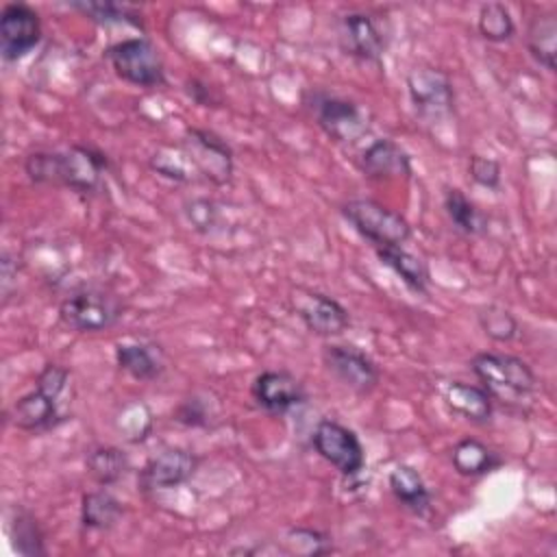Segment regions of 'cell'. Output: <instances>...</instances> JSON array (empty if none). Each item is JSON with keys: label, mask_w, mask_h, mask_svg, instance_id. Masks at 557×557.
I'll return each mask as SVG.
<instances>
[{"label": "cell", "mask_w": 557, "mask_h": 557, "mask_svg": "<svg viewBox=\"0 0 557 557\" xmlns=\"http://www.w3.org/2000/svg\"><path fill=\"white\" fill-rule=\"evenodd\" d=\"M109 168V157L91 146L37 150L30 152L24 161V172L33 183L67 187L78 194H94L100 185L102 172Z\"/></svg>", "instance_id": "cell-1"}, {"label": "cell", "mask_w": 557, "mask_h": 557, "mask_svg": "<svg viewBox=\"0 0 557 557\" xmlns=\"http://www.w3.org/2000/svg\"><path fill=\"white\" fill-rule=\"evenodd\" d=\"M70 381L67 368L59 363H46L35 381V389L20 396L11 407V420L17 429L37 433L50 431L65 420L59 407V398L63 396Z\"/></svg>", "instance_id": "cell-2"}, {"label": "cell", "mask_w": 557, "mask_h": 557, "mask_svg": "<svg viewBox=\"0 0 557 557\" xmlns=\"http://www.w3.org/2000/svg\"><path fill=\"white\" fill-rule=\"evenodd\" d=\"M470 370L492 398L511 405L529 398L537 385L529 363L516 355L476 352L470 359Z\"/></svg>", "instance_id": "cell-3"}, {"label": "cell", "mask_w": 557, "mask_h": 557, "mask_svg": "<svg viewBox=\"0 0 557 557\" xmlns=\"http://www.w3.org/2000/svg\"><path fill=\"white\" fill-rule=\"evenodd\" d=\"M124 313L120 296L111 289L85 285L70 292L59 305V320L76 333H100L113 329Z\"/></svg>", "instance_id": "cell-4"}, {"label": "cell", "mask_w": 557, "mask_h": 557, "mask_svg": "<svg viewBox=\"0 0 557 557\" xmlns=\"http://www.w3.org/2000/svg\"><path fill=\"white\" fill-rule=\"evenodd\" d=\"M339 211L342 218L374 248L403 246L411 237L407 218L372 198H350Z\"/></svg>", "instance_id": "cell-5"}, {"label": "cell", "mask_w": 557, "mask_h": 557, "mask_svg": "<svg viewBox=\"0 0 557 557\" xmlns=\"http://www.w3.org/2000/svg\"><path fill=\"white\" fill-rule=\"evenodd\" d=\"M104 59L117 78L137 87H159L165 83V65L159 48L146 37H128L111 44Z\"/></svg>", "instance_id": "cell-6"}, {"label": "cell", "mask_w": 557, "mask_h": 557, "mask_svg": "<svg viewBox=\"0 0 557 557\" xmlns=\"http://www.w3.org/2000/svg\"><path fill=\"white\" fill-rule=\"evenodd\" d=\"M305 102L311 109L315 124L337 144H355L368 133V115L355 100L324 89H311Z\"/></svg>", "instance_id": "cell-7"}, {"label": "cell", "mask_w": 557, "mask_h": 557, "mask_svg": "<svg viewBox=\"0 0 557 557\" xmlns=\"http://www.w3.org/2000/svg\"><path fill=\"white\" fill-rule=\"evenodd\" d=\"M407 91L416 115L426 124H437L455 111V89L450 76L433 65H418L407 74Z\"/></svg>", "instance_id": "cell-8"}, {"label": "cell", "mask_w": 557, "mask_h": 557, "mask_svg": "<svg viewBox=\"0 0 557 557\" xmlns=\"http://www.w3.org/2000/svg\"><path fill=\"white\" fill-rule=\"evenodd\" d=\"M311 444L315 453L335 466L344 476H359L366 466V453L357 433L337 420H320L313 429Z\"/></svg>", "instance_id": "cell-9"}, {"label": "cell", "mask_w": 557, "mask_h": 557, "mask_svg": "<svg viewBox=\"0 0 557 557\" xmlns=\"http://www.w3.org/2000/svg\"><path fill=\"white\" fill-rule=\"evenodd\" d=\"M183 148L202 178L213 185H224L233 176V150L224 137L209 128H187L183 137Z\"/></svg>", "instance_id": "cell-10"}, {"label": "cell", "mask_w": 557, "mask_h": 557, "mask_svg": "<svg viewBox=\"0 0 557 557\" xmlns=\"http://www.w3.org/2000/svg\"><path fill=\"white\" fill-rule=\"evenodd\" d=\"M41 41L39 13L24 2H7L0 13V54L7 63L26 57Z\"/></svg>", "instance_id": "cell-11"}, {"label": "cell", "mask_w": 557, "mask_h": 557, "mask_svg": "<svg viewBox=\"0 0 557 557\" xmlns=\"http://www.w3.org/2000/svg\"><path fill=\"white\" fill-rule=\"evenodd\" d=\"M326 370L357 394H370L381 379V372L370 355L352 344H326L322 348Z\"/></svg>", "instance_id": "cell-12"}, {"label": "cell", "mask_w": 557, "mask_h": 557, "mask_svg": "<svg viewBox=\"0 0 557 557\" xmlns=\"http://www.w3.org/2000/svg\"><path fill=\"white\" fill-rule=\"evenodd\" d=\"M198 470V457L185 448H165L150 457L137 474L141 492L172 490L187 483Z\"/></svg>", "instance_id": "cell-13"}, {"label": "cell", "mask_w": 557, "mask_h": 557, "mask_svg": "<svg viewBox=\"0 0 557 557\" xmlns=\"http://www.w3.org/2000/svg\"><path fill=\"white\" fill-rule=\"evenodd\" d=\"M337 39L344 54L363 63H379L385 52V35L381 26L363 11H350L339 20Z\"/></svg>", "instance_id": "cell-14"}, {"label": "cell", "mask_w": 557, "mask_h": 557, "mask_svg": "<svg viewBox=\"0 0 557 557\" xmlns=\"http://www.w3.org/2000/svg\"><path fill=\"white\" fill-rule=\"evenodd\" d=\"M252 398L263 411L281 416L302 405L307 400V392L292 372L263 370L252 381Z\"/></svg>", "instance_id": "cell-15"}, {"label": "cell", "mask_w": 557, "mask_h": 557, "mask_svg": "<svg viewBox=\"0 0 557 557\" xmlns=\"http://www.w3.org/2000/svg\"><path fill=\"white\" fill-rule=\"evenodd\" d=\"M361 172L372 181H407L413 174L409 152L394 139H374L361 152Z\"/></svg>", "instance_id": "cell-16"}, {"label": "cell", "mask_w": 557, "mask_h": 557, "mask_svg": "<svg viewBox=\"0 0 557 557\" xmlns=\"http://www.w3.org/2000/svg\"><path fill=\"white\" fill-rule=\"evenodd\" d=\"M298 318L311 333L320 337H337L350 326L348 309L333 296H326L320 292L309 294L300 302Z\"/></svg>", "instance_id": "cell-17"}, {"label": "cell", "mask_w": 557, "mask_h": 557, "mask_svg": "<svg viewBox=\"0 0 557 557\" xmlns=\"http://www.w3.org/2000/svg\"><path fill=\"white\" fill-rule=\"evenodd\" d=\"M374 252H376L379 261L385 268H389L409 292L420 294V296H424L429 292L431 272L422 257L409 252L405 246H379V248H374Z\"/></svg>", "instance_id": "cell-18"}, {"label": "cell", "mask_w": 557, "mask_h": 557, "mask_svg": "<svg viewBox=\"0 0 557 557\" xmlns=\"http://www.w3.org/2000/svg\"><path fill=\"white\" fill-rule=\"evenodd\" d=\"M442 398L446 407L466 420L474 424H485L492 418V396L474 383H463V381H450L442 389Z\"/></svg>", "instance_id": "cell-19"}, {"label": "cell", "mask_w": 557, "mask_h": 557, "mask_svg": "<svg viewBox=\"0 0 557 557\" xmlns=\"http://www.w3.org/2000/svg\"><path fill=\"white\" fill-rule=\"evenodd\" d=\"M387 483H389V490L394 494V498L407 509L411 511L413 516H429L431 511V492L422 479V474L407 466V463H400L396 466L389 476H387Z\"/></svg>", "instance_id": "cell-20"}, {"label": "cell", "mask_w": 557, "mask_h": 557, "mask_svg": "<svg viewBox=\"0 0 557 557\" xmlns=\"http://www.w3.org/2000/svg\"><path fill=\"white\" fill-rule=\"evenodd\" d=\"M527 50L537 65L548 72H555L557 57V13L555 11H537L531 15L527 24Z\"/></svg>", "instance_id": "cell-21"}, {"label": "cell", "mask_w": 557, "mask_h": 557, "mask_svg": "<svg viewBox=\"0 0 557 557\" xmlns=\"http://www.w3.org/2000/svg\"><path fill=\"white\" fill-rule=\"evenodd\" d=\"M115 363L135 381H154L163 372L161 352L152 344H144V342L117 344Z\"/></svg>", "instance_id": "cell-22"}, {"label": "cell", "mask_w": 557, "mask_h": 557, "mask_svg": "<svg viewBox=\"0 0 557 557\" xmlns=\"http://www.w3.org/2000/svg\"><path fill=\"white\" fill-rule=\"evenodd\" d=\"M7 533L11 540V548L22 557H44L46 535L39 527V520L24 507H13L9 513Z\"/></svg>", "instance_id": "cell-23"}, {"label": "cell", "mask_w": 557, "mask_h": 557, "mask_svg": "<svg viewBox=\"0 0 557 557\" xmlns=\"http://www.w3.org/2000/svg\"><path fill=\"white\" fill-rule=\"evenodd\" d=\"M450 461H453V468L457 474L470 476V479L483 476L503 463L498 453H494L487 444H483L481 440H474V437L459 440L453 448Z\"/></svg>", "instance_id": "cell-24"}, {"label": "cell", "mask_w": 557, "mask_h": 557, "mask_svg": "<svg viewBox=\"0 0 557 557\" xmlns=\"http://www.w3.org/2000/svg\"><path fill=\"white\" fill-rule=\"evenodd\" d=\"M122 503L104 487L85 492L81 498V524L94 531H107L122 518Z\"/></svg>", "instance_id": "cell-25"}, {"label": "cell", "mask_w": 557, "mask_h": 557, "mask_svg": "<svg viewBox=\"0 0 557 557\" xmlns=\"http://www.w3.org/2000/svg\"><path fill=\"white\" fill-rule=\"evenodd\" d=\"M444 211L455 226V231L476 237L487 231V218L476 209V205L459 189V187H446L444 189Z\"/></svg>", "instance_id": "cell-26"}, {"label": "cell", "mask_w": 557, "mask_h": 557, "mask_svg": "<svg viewBox=\"0 0 557 557\" xmlns=\"http://www.w3.org/2000/svg\"><path fill=\"white\" fill-rule=\"evenodd\" d=\"M85 468L98 485L109 487L128 472V457L117 446H96L87 453Z\"/></svg>", "instance_id": "cell-27"}, {"label": "cell", "mask_w": 557, "mask_h": 557, "mask_svg": "<svg viewBox=\"0 0 557 557\" xmlns=\"http://www.w3.org/2000/svg\"><path fill=\"white\" fill-rule=\"evenodd\" d=\"M70 9L83 13L87 20L100 24V26H111V24H128L135 28H144V20L139 9L126 4V2H91V0H78V2H67Z\"/></svg>", "instance_id": "cell-28"}, {"label": "cell", "mask_w": 557, "mask_h": 557, "mask_svg": "<svg viewBox=\"0 0 557 557\" xmlns=\"http://www.w3.org/2000/svg\"><path fill=\"white\" fill-rule=\"evenodd\" d=\"M476 28L487 41H494V44L509 41L516 33L513 17H511L509 9L500 2L481 4L479 17H476Z\"/></svg>", "instance_id": "cell-29"}, {"label": "cell", "mask_w": 557, "mask_h": 557, "mask_svg": "<svg viewBox=\"0 0 557 557\" xmlns=\"http://www.w3.org/2000/svg\"><path fill=\"white\" fill-rule=\"evenodd\" d=\"M150 168L157 170L161 176L178 181V183L191 181L194 178L191 172H196L187 152H185V148H183V144L159 148L150 159Z\"/></svg>", "instance_id": "cell-30"}, {"label": "cell", "mask_w": 557, "mask_h": 557, "mask_svg": "<svg viewBox=\"0 0 557 557\" xmlns=\"http://www.w3.org/2000/svg\"><path fill=\"white\" fill-rule=\"evenodd\" d=\"M479 326L494 342H511L518 335V320L513 313L500 305H485L476 313Z\"/></svg>", "instance_id": "cell-31"}, {"label": "cell", "mask_w": 557, "mask_h": 557, "mask_svg": "<svg viewBox=\"0 0 557 557\" xmlns=\"http://www.w3.org/2000/svg\"><path fill=\"white\" fill-rule=\"evenodd\" d=\"M285 553H296V555H324L333 550L331 537L324 535L318 529L309 527H294L285 533Z\"/></svg>", "instance_id": "cell-32"}, {"label": "cell", "mask_w": 557, "mask_h": 557, "mask_svg": "<svg viewBox=\"0 0 557 557\" xmlns=\"http://www.w3.org/2000/svg\"><path fill=\"white\" fill-rule=\"evenodd\" d=\"M115 422L128 442H141L150 433V426H152L150 411L144 403L126 405L120 411V416L115 418Z\"/></svg>", "instance_id": "cell-33"}, {"label": "cell", "mask_w": 557, "mask_h": 557, "mask_svg": "<svg viewBox=\"0 0 557 557\" xmlns=\"http://www.w3.org/2000/svg\"><path fill=\"white\" fill-rule=\"evenodd\" d=\"M468 174L470 178L485 187V189H498L500 187V163L496 159L472 154L468 161Z\"/></svg>", "instance_id": "cell-34"}, {"label": "cell", "mask_w": 557, "mask_h": 557, "mask_svg": "<svg viewBox=\"0 0 557 557\" xmlns=\"http://www.w3.org/2000/svg\"><path fill=\"white\" fill-rule=\"evenodd\" d=\"M209 416L211 413L207 411L205 403L198 396L183 400L174 411V420L185 426H209Z\"/></svg>", "instance_id": "cell-35"}, {"label": "cell", "mask_w": 557, "mask_h": 557, "mask_svg": "<svg viewBox=\"0 0 557 557\" xmlns=\"http://www.w3.org/2000/svg\"><path fill=\"white\" fill-rule=\"evenodd\" d=\"M185 213L196 228L209 231L215 220V205L209 200H191L185 205Z\"/></svg>", "instance_id": "cell-36"}, {"label": "cell", "mask_w": 557, "mask_h": 557, "mask_svg": "<svg viewBox=\"0 0 557 557\" xmlns=\"http://www.w3.org/2000/svg\"><path fill=\"white\" fill-rule=\"evenodd\" d=\"M185 89H187L189 98H191L194 102L202 104V107H215V102H218V98L213 96L211 87H209L207 83L198 81V78H191V81H187V83H185Z\"/></svg>", "instance_id": "cell-37"}]
</instances>
